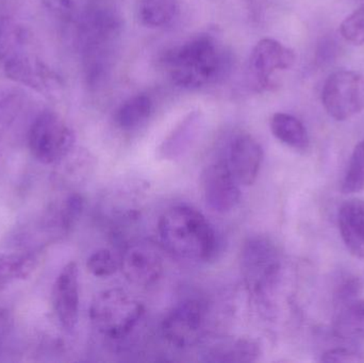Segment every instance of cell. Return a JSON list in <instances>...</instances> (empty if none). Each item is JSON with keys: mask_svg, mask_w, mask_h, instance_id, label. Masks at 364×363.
<instances>
[{"mask_svg": "<svg viewBox=\"0 0 364 363\" xmlns=\"http://www.w3.org/2000/svg\"><path fill=\"white\" fill-rule=\"evenodd\" d=\"M158 232L164 249L181 260L208 261L215 255L218 238L205 215L190 206H175L160 217Z\"/></svg>", "mask_w": 364, "mask_h": 363, "instance_id": "6da1fadb", "label": "cell"}, {"mask_svg": "<svg viewBox=\"0 0 364 363\" xmlns=\"http://www.w3.org/2000/svg\"><path fill=\"white\" fill-rule=\"evenodd\" d=\"M162 62L171 80L183 89H198L215 82L228 67L224 49L210 34L195 36L171 49Z\"/></svg>", "mask_w": 364, "mask_h": 363, "instance_id": "7a4b0ae2", "label": "cell"}, {"mask_svg": "<svg viewBox=\"0 0 364 363\" xmlns=\"http://www.w3.org/2000/svg\"><path fill=\"white\" fill-rule=\"evenodd\" d=\"M143 315V305L117 288L98 293L90 307V319L95 330L112 340L127 337L138 325Z\"/></svg>", "mask_w": 364, "mask_h": 363, "instance_id": "3957f363", "label": "cell"}, {"mask_svg": "<svg viewBox=\"0 0 364 363\" xmlns=\"http://www.w3.org/2000/svg\"><path fill=\"white\" fill-rule=\"evenodd\" d=\"M241 272L246 287L255 296H265L275 289L282 264L269 239L256 236L245 241L241 251Z\"/></svg>", "mask_w": 364, "mask_h": 363, "instance_id": "277c9868", "label": "cell"}, {"mask_svg": "<svg viewBox=\"0 0 364 363\" xmlns=\"http://www.w3.org/2000/svg\"><path fill=\"white\" fill-rule=\"evenodd\" d=\"M28 144L32 156L41 163H57L72 151L75 134L59 115L45 111L32 123Z\"/></svg>", "mask_w": 364, "mask_h": 363, "instance_id": "5b68a950", "label": "cell"}, {"mask_svg": "<svg viewBox=\"0 0 364 363\" xmlns=\"http://www.w3.org/2000/svg\"><path fill=\"white\" fill-rule=\"evenodd\" d=\"M363 77L353 70L333 72L325 81L322 102L329 117L336 121L352 119L364 107Z\"/></svg>", "mask_w": 364, "mask_h": 363, "instance_id": "8992f818", "label": "cell"}, {"mask_svg": "<svg viewBox=\"0 0 364 363\" xmlns=\"http://www.w3.org/2000/svg\"><path fill=\"white\" fill-rule=\"evenodd\" d=\"M295 62L292 49L273 38H262L257 43L248 61V79L257 91L275 87L278 72L290 70Z\"/></svg>", "mask_w": 364, "mask_h": 363, "instance_id": "52a82bcc", "label": "cell"}, {"mask_svg": "<svg viewBox=\"0 0 364 363\" xmlns=\"http://www.w3.org/2000/svg\"><path fill=\"white\" fill-rule=\"evenodd\" d=\"M205 328V308L198 300H188L177 305L162 322V335L168 343L188 349L198 345Z\"/></svg>", "mask_w": 364, "mask_h": 363, "instance_id": "ba28073f", "label": "cell"}, {"mask_svg": "<svg viewBox=\"0 0 364 363\" xmlns=\"http://www.w3.org/2000/svg\"><path fill=\"white\" fill-rule=\"evenodd\" d=\"M119 269L130 283L149 287L164 274V258L153 241L142 239L126 246L119 260Z\"/></svg>", "mask_w": 364, "mask_h": 363, "instance_id": "9c48e42d", "label": "cell"}, {"mask_svg": "<svg viewBox=\"0 0 364 363\" xmlns=\"http://www.w3.org/2000/svg\"><path fill=\"white\" fill-rule=\"evenodd\" d=\"M201 189L205 204L218 213L230 212L241 200L240 183L226 160L210 164L201 175Z\"/></svg>", "mask_w": 364, "mask_h": 363, "instance_id": "30bf717a", "label": "cell"}, {"mask_svg": "<svg viewBox=\"0 0 364 363\" xmlns=\"http://www.w3.org/2000/svg\"><path fill=\"white\" fill-rule=\"evenodd\" d=\"M263 158L262 146L250 134H237L229 143L226 161L240 185H254L260 173Z\"/></svg>", "mask_w": 364, "mask_h": 363, "instance_id": "8fae6325", "label": "cell"}, {"mask_svg": "<svg viewBox=\"0 0 364 363\" xmlns=\"http://www.w3.org/2000/svg\"><path fill=\"white\" fill-rule=\"evenodd\" d=\"M53 307L64 330L73 332L78 323L80 292L79 270L72 261L62 269L53 286Z\"/></svg>", "mask_w": 364, "mask_h": 363, "instance_id": "7c38bea8", "label": "cell"}, {"mask_svg": "<svg viewBox=\"0 0 364 363\" xmlns=\"http://www.w3.org/2000/svg\"><path fill=\"white\" fill-rule=\"evenodd\" d=\"M338 225L348 251L364 259V200L352 198L343 202L338 213Z\"/></svg>", "mask_w": 364, "mask_h": 363, "instance_id": "4fadbf2b", "label": "cell"}, {"mask_svg": "<svg viewBox=\"0 0 364 363\" xmlns=\"http://www.w3.org/2000/svg\"><path fill=\"white\" fill-rule=\"evenodd\" d=\"M258 343L252 339H223L203 349V360L213 363H243L256 362L260 356Z\"/></svg>", "mask_w": 364, "mask_h": 363, "instance_id": "5bb4252c", "label": "cell"}, {"mask_svg": "<svg viewBox=\"0 0 364 363\" xmlns=\"http://www.w3.org/2000/svg\"><path fill=\"white\" fill-rule=\"evenodd\" d=\"M200 128L198 113H190L173 131L164 139L159 147L161 159L174 161L182 157L192 147Z\"/></svg>", "mask_w": 364, "mask_h": 363, "instance_id": "9a60e30c", "label": "cell"}, {"mask_svg": "<svg viewBox=\"0 0 364 363\" xmlns=\"http://www.w3.org/2000/svg\"><path fill=\"white\" fill-rule=\"evenodd\" d=\"M331 330L341 340L364 339V300L357 298L340 307Z\"/></svg>", "mask_w": 364, "mask_h": 363, "instance_id": "2e32d148", "label": "cell"}, {"mask_svg": "<svg viewBox=\"0 0 364 363\" xmlns=\"http://www.w3.org/2000/svg\"><path fill=\"white\" fill-rule=\"evenodd\" d=\"M269 127L278 141L295 151H304L309 146L307 129L294 115L275 113L272 117Z\"/></svg>", "mask_w": 364, "mask_h": 363, "instance_id": "e0dca14e", "label": "cell"}, {"mask_svg": "<svg viewBox=\"0 0 364 363\" xmlns=\"http://www.w3.org/2000/svg\"><path fill=\"white\" fill-rule=\"evenodd\" d=\"M153 110L151 98L145 94H138L128 98L119 106L114 115V121L123 131H132L149 121Z\"/></svg>", "mask_w": 364, "mask_h": 363, "instance_id": "ac0fdd59", "label": "cell"}, {"mask_svg": "<svg viewBox=\"0 0 364 363\" xmlns=\"http://www.w3.org/2000/svg\"><path fill=\"white\" fill-rule=\"evenodd\" d=\"M38 258L36 254H16L0 258V292L15 281H25L36 270Z\"/></svg>", "mask_w": 364, "mask_h": 363, "instance_id": "d6986e66", "label": "cell"}, {"mask_svg": "<svg viewBox=\"0 0 364 363\" xmlns=\"http://www.w3.org/2000/svg\"><path fill=\"white\" fill-rule=\"evenodd\" d=\"M4 72L11 80L28 85L32 89H42L43 81L50 79L49 72L42 66L34 68L31 62L23 55L12 53L4 62Z\"/></svg>", "mask_w": 364, "mask_h": 363, "instance_id": "ffe728a7", "label": "cell"}, {"mask_svg": "<svg viewBox=\"0 0 364 363\" xmlns=\"http://www.w3.org/2000/svg\"><path fill=\"white\" fill-rule=\"evenodd\" d=\"M177 9L178 0H139V18L149 27H162L173 21Z\"/></svg>", "mask_w": 364, "mask_h": 363, "instance_id": "44dd1931", "label": "cell"}, {"mask_svg": "<svg viewBox=\"0 0 364 363\" xmlns=\"http://www.w3.org/2000/svg\"><path fill=\"white\" fill-rule=\"evenodd\" d=\"M364 190V141L355 146L348 170L342 180L344 194L358 193Z\"/></svg>", "mask_w": 364, "mask_h": 363, "instance_id": "7402d4cb", "label": "cell"}, {"mask_svg": "<svg viewBox=\"0 0 364 363\" xmlns=\"http://www.w3.org/2000/svg\"><path fill=\"white\" fill-rule=\"evenodd\" d=\"M85 208V200L79 194H70L64 200L58 212L57 219L60 229L68 234L80 219Z\"/></svg>", "mask_w": 364, "mask_h": 363, "instance_id": "603a6c76", "label": "cell"}, {"mask_svg": "<svg viewBox=\"0 0 364 363\" xmlns=\"http://www.w3.org/2000/svg\"><path fill=\"white\" fill-rule=\"evenodd\" d=\"M87 268L95 277L112 276L119 269V261L109 249H98L87 258Z\"/></svg>", "mask_w": 364, "mask_h": 363, "instance_id": "cb8c5ba5", "label": "cell"}, {"mask_svg": "<svg viewBox=\"0 0 364 363\" xmlns=\"http://www.w3.org/2000/svg\"><path fill=\"white\" fill-rule=\"evenodd\" d=\"M340 32L348 42L354 45L364 44V4L342 21Z\"/></svg>", "mask_w": 364, "mask_h": 363, "instance_id": "d4e9b609", "label": "cell"}, {"mask_svg": "<svg viewBox=\"0 0 364 363\" xmlns=\"http://www.w3.org/2000/svg\"><path fill=\"white\" fill-rule=\"evenodd\" d=\"M322 362H344L358 363L364 362V354L358 350L352 347H339L328 350L321 356Z\"/></svg>", "mask_w": 364, "mask_h": 363, "instance_id": "484cf974", "label": "cell"}, {"mask_svg": "<svg viewBox=\"0 0 364 363\" xmlns=\"http://www.w3.org/2000/svg\"><path fill=\"white\" fill-rule=\"evenodd\" d=\"M360 291V281L355 277H348L338 287L337 292L335 294L336 305L338 307H341L357 300V298H359Z\"/></svg>", "mask_w": 364, "mask_h": 363, "instance_id": "4316f807", "label": "cell"}, {"mask_svg": "<svg viewBox=\"0 0 364 363\" xmlns=\"http://www.w3.org/2000/svg\"><path fill=\"white\" fill-rule=\"evenodd\" d=\"M16 38V31L6 21H0V59L10 57Z\"/></svg>", "mask_w": 364, "mask_h": 363, "instance_id": "83f0119b", "label": "cell"}, {"mask_svg": "<svg viewBox=\"0 0 364 363\" xmlns=\"http://www.w3.org/2000/svg\"><path fill=\"white\" fill-rule=\"evenodd\" d=\"M11 327H12V320H11L10 313L6 308L0 306V353L10 335Z\"/></svg>", "mask_w": 364, "mask_h": 363, "instance_id": "f1b7e54d", "label": "cell"}, {"mask_svg": "<svg viewBox=\"0 0 364 363\" xmlns=\"http://www.w3.org/2000/svg\"><path fill=\"white\" fill-rule=\"evenodd\" d=\"M74 0H44L45 4L53 10L66 11L70 10Z\"/></svg>", "mask_w": 364, "mask_h": 363, "instance_id": "f546056e", "label": "cell"}]
</instances>
